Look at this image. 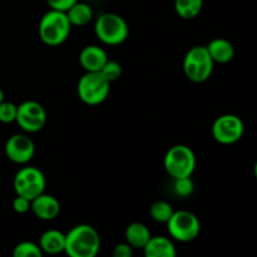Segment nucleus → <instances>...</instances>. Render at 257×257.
I'll use <instances>...</instances> for the list:
<instances>
[{
	"instance_id": "cd10ccee",
	"label": "nucleus",
	"mask_w": 257,
	"mask_h": 257,
	"mask_svg": "<svg viewBox=\"0 0 257 257\" xmlns=\"http://www.w3.org/2000/svg\"><path fill=\"white\" fill-rule=\"evenodd\" d=\"M4 98H5V97H4V90H3L2 88H0V103H2L3 100H5Z\"/></svg>"
},
{
	"instance_id": "2eb2a0df",
	"label": "nucleus",
	"mask_w": 257,
	"mask_h": 257,
	"mask_svg": "<svg viewBox=\"0 0 257 257\" xmlns=\"http://www.w3.org/2000/svg\"><path fill=\"white\" fill-rule=\"evenodd\" d=\"M206 47L213 62L218 64L230 63L235 58V47L225 38H215Z\"/></svg>"
},
{
	"instance_id": "f03ea898",
	"label": "nucleus",
	"mask_w": 257,
	"mask_h": 257,
	"mask_svg": "<svg viewBox=\"0 0 257 257\" xmlns=\"http://www.w3.org/2000/svg\"><path fill=\"white\" fill-rule=\"evenodd\" d=\"M72 24L65 12L50 9L45 13L38 25V33L48 47H59L69 38Z\"/></svg>"
},
{
	"instance_id": "a878e982",
	"label": "nucleus",
	"mask_w": 257,
	"mask_h": 257,
	"mask_svg": "<svg viewBox=\"0 0 257 257\" xmlns=\"http://www.w3.org/2000/svg\"><path fill=\"white\" fill-rule=\"evenodd\" d=\"M78 0H47V4L50 9L60 10V12H67L72 5H74Z\"/></svg>"
},
{
	"instance_id": "9b49d317",
	"label": "nucleus",
	"mask_w": 257,
	"mask_h": 257,
	"mask_svg": "<svg viewBox=\"0 0 257 257\" xmlns=\"http://www.w3.org/2000/svg\"><path fill=\"white\" fill-rule=\"evenodd\" d=\"M5 155L8 160L17 165H27L35 155V145L27 135H13L5 142Z\"/></svg>"
},
{
	"instance_id": "ddd939ff",
	"label": "nucleus",
	"mask_w": 257,
	"mask_h": 257,
	"mask_svg": "<svg viewBox=\"0 0 257 257\" xmlns=\"http://www.w3.org/2000/svg\"><path fill=\"white\" fill-rule=\"evenodd\" d=\"M108 59L107 52L98 45H87L80 50L79 63L85 72H100Z\"/></svg>"
},
{
	"instance_id": "0eeeda50",
	"label": "nucleus",
	"mask_w": 257,
	"mask_h": 257,
	"mask_svg": "<svg viewBox=\"0 0 257 257\" xmlns=\"http://www.w3.org/2000/svg\"><path fill=\"white\" fill-rule=\"evenodd\" d=\"M13 187L18 196H23L32 201L44 192L47 187V178L38 167L27 166L15 173Z\"/></svg>"
},
{
	"instance_id": "f3484780",
	"label": "nucleus",
	"mask_w": 257,
	"mask_h": 257,
	"mask_svg": "<svg viewBox=\"0 0 257 257\" xmlns=\"http://www.w3.org/2000/svg\"><path fill=\"white\" fill-rule=\"evenodd\" d=\"M151 231L142 222H132L127 226L124 231L125 242L130 243L133 248H143L151 238Z\"/></svg>"
},
{
	"instance_id": "a211bd4d",
	"label": "nucleus",
	"mask_w": 257,
	"mask_h": 257,
	"mask_svg": "<svg viewBox=\"0 0 257 257\" xmlns=\"http://www.w3.org/2000/svg\"><path fill=\"white\" fill-rule=\"evenodd\" d=\"M65 13H67L72 27H84L93 19L92 8L85 3L77 2Z\"/></svg>"
},
{
	"instance_id": "393cba45",
	"label": "nucleus",
	"mask_w": 257,
	"mask_h": 257,
	"mask_svg": "<svg viewBox=\"0 0 257 257\" xmlns=\"http://www.w3.org/2000/svg\"><path fill=\"white\" fill-rule=\"evenodd\" d=\"M30 207H32V201L23 196L17 195L13 201V210L17 213H27L28 211H30Z\"/></svg>"
},
{
	"instance_id": "4468645a",
	"label": "nucleus",
	"mask_w": 257,
	"mask_h": 257,
	"mask_svg": "<svg viewBox=\"0 0 257 257\" xmlns=\"http://www.w3.org/2000/svg\"><path fill=\"white\" fill-rule=\"evenodd\" d=\"M142 250L146 257H175L177 255L173 242L165 236H151Z\"/></svg>"
},
{
	"instance_id": "9d476101",
	"label": "nucleus",
	"mask_w": 257,
	"mask_h": 257,
	"mask_svg": "<svg viewBox=\"0 0 257 257\" xmlns=\"http://www.w3.org/2000/svg\"><path fill=\"white\" fill-rule=\"evenodd\" d=\"M47 110L35 100H25L18 105L15 122L27 133H37L47 124Z\"/></svg>"
},
{
	"instance_id": "4be33fe9",
	"label": "nucleus",
	"mask_w": 257,
	"mask_h": 257,
	"mask_svg": "<svg viewBox=\"0 0 257 257\" xmlns=\"http://www.w3.org/2000/svg\"><path fill=\"white\" fill-rule=\"evenodd\" d=\"M173 191L180 197H190L193 193V191H195V183H193L191 176L190 177L175 178Z\"/></svg>"
},
{
	"instance_id": "5701e85b",
	"label": "nucleus",
	"mask_w": 257,
	"mask_h": 257,
	"mask_svg": "<svg viewBox=\"0 0 257 257\" xmlns=\"http://www.w3.org/2000/svg\"><path fill=\"white\" fill-rule=\"evenodd\" d=\"M100 73H102L103 77L108 80L109 83L115 82L120 78L122 75V67L118 62L115 60H110L108 59L107 63L103 65V68L100 69Z\"/></svg>"
},
{
	"instance_id": "bb28decb",
	"label": "nucleus",
	"mask_w": 257,
	"mask_h": 257,
	"mask_svg": "<svg viewBox=\"0 0 257 257\" xmlns=\"http://www.w3.org/2000/svg\"><path fill=\"white\" fill-rule=\"evenodd\" d=\"M113 256L114 257H132L133 247L128 242H120L113 248Z\"/></svg>"
},
{
	"instance_id": "6e6552de",
	"label": "nucleus",
	"mask_w": 257,
	"mask_h": 257,
	"mask_svg": "<svg viewBox=\"0 0 257 257\" xmlns=\"http://www.w3.org/2000/svg\"><path fill=\"white\" fill-rule=\"evenodd\" d=\"M171 237L180 242H191L196 240L201 232V222L197 216L191 211H175L167 222Z\"/></svg>"
},
{
	"instance_id": "423d86ee",
	"label": "nucleus",
	"mask_w": 257,
	"mask_h": 257,
	"mask_svg": "<svg viewBox=\"0 0 257 257\" xmlns=\"http://www.w3.org/2000/svg\"><path fill=\"white\" fill-rule=\"evenodd\" d=\"M110 83L100 72H85L78 80V97L88 105H98L109 95Z\"/></svg>"
},
{
	"instance_id": "f8f14e48",
	"label": "nucleus",
	"mask_w": 257,
	"mask_h": 257,
	"mask_svg": "<svg viewBox=\"0 0 257 257\" xmlns=\"http://www.w3.org/2000/svg\"><path fill=\"white\" fill-rule=\"evenodd\" d=\"M30 210L33 211V213L39 220L53 221L59 216L60 203L54 196L43 192L42 195H39L34 200H32V207H30Z\"/></svg>"
},
{
	"instance_id": "b1692460",
	"label": "nucleus",
	"mask_w": 257,
	"mask_h": 257,
	"mask_svg": "<svg viewBox=\"0 0 257 257\" xmlns=\"http://www.w3.org/2000/svg\"><path fill=\"white\" fill-rule=\"evenodd\" d=\"M18 105L13 102L3 100L0 103V123H12L17 119Z\"/></svg>"
},
{
	"instance_id": "aec40b11",
	"label": "nucleus",
	"mask_w": 257,
	"mask_h": 257,
	"mask_svg": "<svg viewBox=\"0 0 257 257\" xmlns=\"http://www.w3.org/2000/svg\"><path fill=\"white\" fill-rule=\"evenodd\" d=\"M173 212H175V211H173L171 203L162 200L153 202L150 208V213L152 220H155L156 222L160 223H167L168 220L171 218V216L173 215Z\"/></svg>"
},
{
	"instance_id": "7ed1b4c3",
	"label": "nucleus",
	"mask_w": 257,
	"mask_h": 257,
	"mask_svg": "<svg viewBox=\"0 0 257 257\" xmlns=\"http://www.w3.org/2000/svg\"><path fill=\"white\" fill-rule=\"evenodd\" d=\"M94 33L103 44L119 45L127 40L130 28L122 15L103 13L95 20Z\"/></svg>"
},
{
	"instance_id": "f257e3e1",
	"label": "nucleus",
	"mask_w": 257,
	"mask_h": 257,
	"mask_svg": "<svg viewBox=\"0 0 257 257\" xmlns=\"http://www.w3.org/2000/svg\"><path fill=\"white\" fill-rule=\"evenodd\" d=\"M100 250V236L93 226L80 223L65 233L64 252L70 257H94Z\"/></svg>"
},
{
	"instance_id": "6ab92c4d",
	"label": "nucleus",
	"mask_w": 257,
	"mask_h": 257,
	"mask_svg": "<svg viewBox=\"0 0 257 257\" xmlns=\"http://www.w3.org/2000/svg\"><path fill=\"white\" fill-rule=\"evenodd\" d=\"M203 8V0H175V10L182 19L190 20L198 17Z\"/></svg>"
},
{
	"instance_id": "dca6fc26",
	"label": "nucleus",
	"mask_w": 257,
	"mask_h": 257,
	"mask_svg": "<svg viewBox=\"0 0 257 257\" xmlns=\"http://www.w3.org/2000/svg\"><path fill=\"white\" fill-rule=\"evenodd\" d=\"M39 246L43 253L57 255L64 252L65 248V233L58 230H48L42 233L39 238Z\"/></svg>"
},
{
	"instance_id": "1a4fd4ad",
	"label": "nucleus",
	"mask_w": 257,
	"mask_h": 257,
	"mask_svg": "<svg viewBox=\"0 0 257 257\" xmlns=\"http://www.w3.org/2000/svg\"><path fill=\"white\" fill-rule=\"evenodd\" d=\"M211 132L216 142L221 145H233L243 137L245 124L238 115L227 113L216 118Z\"/></svg>"
},
{
	"instance_id": "20e7f679",
	"label": "nucleus",
	"mask_w": 257,
	"mask_h": 257,
	"mask_svg": "<svg viewBox=\"0 0 257 257\" xmlns=\"http://www.w3.org/2000/svg\"><path fill=\"white\" fill-rule=\"evenodd\" d=\"M215 62L206 45L192 47L183 58V73L193 83H203L212 75Z\"/></svg>"
},
{
	"instance_id": "412c9836",
	"label": "nucleus",
	"mask_w": 257,
	"mask_h": 257,
	"mask_svg": "<svg viewBox=\"0 0 257 257\" xmlns=\"http://www.w3.org/2000/svg\"><path fill=\"white\" fill-rule=\"evenodd\" d=\"M14 257H42L43 251L39 243L32 242V241H23L19 242L13 250Z\"/></svg>"
},
{
	"instance_id": "c85d7f7f",
	"label": "nucleus",
	"mask_w": 257,
	"mask_h": 257,
	"mask_svg": "<svg viewBox=\"0 0 257 257\" xmlns=\"http://www.w3.org/2000/svg\"><path fill=\"white\" fill-rule=\"evenodd\" d=\"M253 176H255L257 180V161L255 162V165H253Z\"/></svg>"
},
{
	"instance_id": "39448f33",
	"label": "nucleus",
	"mask_w": 257,
	"mask_h": 257,
	"mask_svg": "<svg viewBox=\"0 0 257 257\" xmlns=\"http://www.w3.org/2000/svg\"><path fill=\"white\" fill-rule=\"evenodd\" d=\"M163 166H165L166 172L173 180L181 177H190L195 172L196 155L192 148L186 145L172 146L166 152Z\"/></svg>"
}]
</instances>
